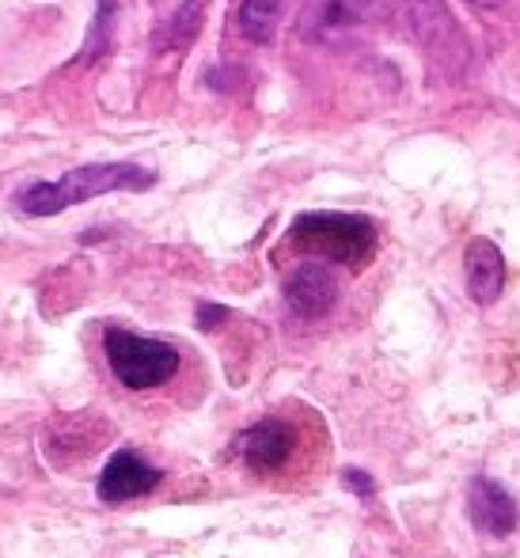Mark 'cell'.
Listing matches in <instances>:
<instances>
[{
  "mask_svg": "<svg viewBox=\"0 0 520 558\" xmlns=\"http://www.w3.org/2000/svg\"><path fill=\"white\" fill-rule=\"evenodd\" d=\"M156 175L141 163H88V168L65 171L53 183H31L15 194V206L27 217H53L69 206H84V202L99 198V194L114 191H148Z\"/></svg>",
  "mask_w": 520,
  "mask_h": 558,
  "instance_id": "cell-1",
  "label": "cell"
},
{
  "mask_svg": "<svg viewBox=\"0 0 520 558\" xmlns=\"http://www.w3.org/2000/svg\"><path fill=\"white\" fill-rule=\"evenodd\" d=\"M289 243L304 255L338 266H365L376 251V228L358 214H304L289 228Z\"/></svg>",
  "mask_w": 520,
  "mask_h": 558,
  "instance_id": "cell-2",
  "label": "cell"
},
{
  "mask_svg": "<svg viewBox=\"0 0 520 558\" xmlns=\"http://www.w3.org/2000/svg\"><path fill=\"white\" fill-rule=\"evenodd\" d=\"M104 353L110 373L118 376V384H125L130 391H148L168 384L179 373V350L164 338H145L122 331V327H107L104 331Z\"/></svg>",
  "mask_w": 520,
  "mask_h": 558,
  "instance_id": "cell-3",
  "label": "cell"
},
{
  "mask_svg": "<svg viewBox=\"0 0 520 558\" xmlns=\"http://www.w3.org/2000/svg\"><path fill=\"white\" fill-rule=\"evenodd\" d=\"M407 27H411L414 43L430 58L448 61V65H452V58H468V43H463L460 27H456V20L448 15V8L440 0H411L407 4Z\"/></svg>",
  "mask_w": 520,
  "mask_h": 558,
  "instance_id": "cell-4",
  "label": "cell"
},
{
  "mask_svg": "<svg viewBox=\"0 0 520 558\" xmlns=\"http://www.w3.org/2000/svg\"><path fill=\"white\" fill-rule=\"evenodd\" d=\"M380 0H312L301 15V35L312 43H342L376 15Z\"/></svg>",
  "mask_w": 520,
  "mask_h": 558,
  "instance_id": "cell-5",
  "label": "cell"
},
{
  "mask_svg": "<svg viewBox=\"0 0 520 558\" xmlns=\"http://www.w3.org/2000/svg\"><path fill=\"white\" fill-rule=\"evenodd\" d=\"M160 478H164L160 468H153V463H148L141 452H133V448H122V452H114L104 463L96 494H99V501H107V506H122V501L156 490Z\"/></svg>",
  "mask_w": 520,
  "mask_h": 558,
  "instance_id": "cell-6",
  "label": "cell"
},
{
  "mask_svg": "<svg viewBox=\"0 0 520 558\" xmlns=\"http://www.w3.org/2000/svg\"><path fill=\"white\" fill-rule=\"evenodd\" d=\"M468 517L483 536H494V539L513 536L517 501L501 483H494V478H486V475H475L468 483Z\"/></svg>",
  "mask_w": 520,
  "mask_h": 558,
  "instance_id": "cell-7",
  "label": "cell"
},
{
  "mask_svg": "<svg viewBox=\"0 0 520 558\" xmlns=\"http://www.w3.org/2000/svg\"><path fill=\"white\" fill-rule=\"evenodd\" d=\"M286 301L301 319H323L338 301V281L323 263H301L286 278Z\"/></svg>",
  "mask_w": 520,
  "mask_h": 558,
  "instance_id": "cell-8",
  "label": "cell"
},
{
  "mask_svg": "<svg viewBox=\"0 0 520 558\" xmlns=\"http://www.w3.org/2000/svg\"><path fill=\"white\" fill-rule=\"evenodd\" d=\"M297 429L286 418H263L240 437V456L251 471H278L293 460Z\"/></svg>",
  "mask_w": 520,
  "mask_h": 558,
  "instance_id": "cell-9",
  "label": "cell"
},
{
  "mask_svg": "<svg viewBox=\"0 0 520 558\" xmlns=\"http://www.w3.org/2000/svg\"><path fill=\"white\" fill-rule=\"evenodd\" d=\"M463 274H468L471 301L483 304V308L498 304V296L506 293V258H501L498 243L471 240L468 255H463Z\"/></svg>",
  "mask_w": 520,
  "mask_h": 558,
  "instance_id": "cell-10",
  "label": "cell"
},
{
  "mask_svg": "<svg viewBox=\"0 0 520 558\" xmlns=\"http://www.w3.org/2000/svg\"><path fill=\"white\" fill-rule=\"evenodd\" d=\"M281 8H286V0H240V8H235V27H240V35L251 38V43H270L274 27H278V20H281Z\"/></svg>",
  "mask_w": 520,
  "mask_h": 558,
  "instance_id": "cell-11",
  "label": "cell"
},
{
  "mask_svg": "<svg viewBox=\"0 0 520 558\" xmlns=\"http://www.w3.org/2000/svg\"><path fill=\"white\" fill-rule=\"evenodd\" d=\"M342 483H346V490L358 494V498H365V501L376 494L373 475H365V471H358V468H346V471H342Z\"/></svg>",
  "mask_w": 520,
  "mask_h": 558,
  "instance_id": "cell-12",
  "label": "cell"
},
{
  "mask_svg": "<svg viewBox=\"0 0 520 558\" xmlns=\"http://www.w3.org/2000/svg\"><path fill=\"white\" fill-rule=\"evenodd\" d=\"M225 316H228V312L217 308V304H202V308H198V327H202V331H209V327H217Z\"/></svg>",
  "mask_w": 520,
  "mask_h": 558,
  "instance_id": "cell-13",
  "label": "cell"
},
{
  "mask_svg": "<svg viewBox=\"0 0 520 558\" xmlns=\"http://www.w3.org/2000/svg\"><path fill=\"white\" fill-rule=\"evenodd\" d=\"M471 4H479V8H498L501 0H471Z\"/></svg>",
  "mask_w": 520,
  "mask_h": 558,
  "instance_id": "cell-14",
  "label": "cell"
}]
</instances>
